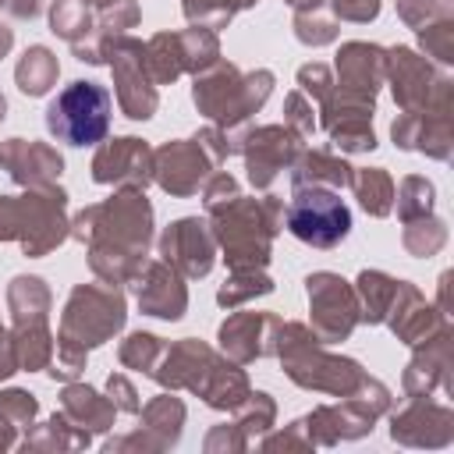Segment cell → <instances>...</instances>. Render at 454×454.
I'll return each instance as SVG.
<instances>
[{"label": "cell", "instance_id": "3957f363", "mask_svg": "<svg viewBox=\"0 0 454 454\" xmlns=\"http://www.w3.org/2000/svg\"><path fill=\"white\" fill-rule=\"evenodd\" d=\"M121 323H124V301L117 291L78 287L64 312V340L78 337V344L85 351L89 344H103Z\"/></svg>", "mask_w": 454, "mask_h": 454}, {"label": "cell", "instance_id": "277c9868", "mask_svg": "<svg viewBox=\"0 0 454 454\" xmlns=\"http://www.w3.org/2000/svg\"><path fill=\"white\" fill-rule=\"evenodd\" d=\"M270 85H273V74L270 71L245 74L241 82H234V89H223V74H216V78L195 82V106H202L206 117H216V121H227L231 124V121L248 117L270 96Z\"/></svg>", "mask_w": 454, "mask_h": 454}, {"label": "cell", "instance_id": "5bb4252c", "mask_svg": "<svg viewBox=\"0 0 454 454\" xmlns=\"http://www.w3.org/2000/svg\"><path fill=\"white\" fill-rule=\"evenodd\" d=\"M53 82H57V57L46 46L25 50V57L18 64V89L25 96H43Z\"/></svg>", "mask_w": 454, "mask_h": 454}, {"label": "cell", "instance_id": "8992f818", "mask_svg": "<svg viewBox=\"0 0 454 454\" xmlns=\"http://www.w3.org/2000/svg\"><path fill=\"white\" fill-rule=\"evenodd\" d=\"M309 305L316 312V326L323 330V337L337 340L348 337V330L355 326V294L344 287L340 277L333 273H316L309 277Z\"/></svg>", "mask_w": 454, "mask_h": 454}, {"label": "cell", "instance_id": "52a82bcc", "mask_svg": "<svg viewBox=\"0 0 454 454\" xmlns=\"http://www.w3.org/2000/svg\"><path fill=\"white\" fill-rule=\"evenodd\" d=\"M92 177L99 184L110 181H128L135 188H142L149 181V149L138 138H114L110 145H103L96 153L92 163Z\"/></svg>", "mask_w": 454, "mask_h": 454}, {"label": "cell", "instance_id": "7402d4cb", "mask_svg": "<svg viewBox=\"0 0 454 454\" xmlns=\"http://www.w3.org/2000/svg\"><path fill=\"white\" fill-rule=\"evenodd\" d=\"M4 4H7V11L18 14V18H32V14H35V0H4Z\"/></svg>", "mask_w": 454, "mask_h": 454}, {"label": "cell", "instance_id": "9c48e42d", "mask_svg": "<svg viewBox=\"0 0 454 454\" xmlns=\"http://www.w3.org/2000/svg\"><path fill=\"white\" fill-rule=\"evenodd\" d=\"M294 153V142L287 131L280 128H259L255 135H248V145H245V163H248V177L252 184L266 188L277 170H284V163L291 160Z\"/></svg>", "mask_w": 454, "mask_h": 454}, {"label": "cell", "instance_id": "603a6c76", "mask_svg": "<svg viewBox=\"0 0 454 454\" xmlns=\"http://www.w3.org/2000/svg\"><path fill=\"white\" fill-rule=\"evenodd\" d=\"M0 340H4V333H0ZM7 372H14V355L7 344H0V376H7Z\"/></svg>", "mask_w": 454, "mask_h": 454}, {"label": "cell", "instance_id": "9a60e30c", "mask_svg": "<svg viewBox=\"0 0 454 454\" xmlns=\"http://www.w3.org/2000/svg\"><path fill=\"white\" fill-rule=\"evenodd\" d=\"M351 184H355V192H358V199H362V206L369 213H376V216L390 213L394 184H390V177L383 170H358V174H351Z\"/></svg>", "mask_w": 454, "mask_h": 454}, {"label": "cell", "instance_id": "d6986e66", "mask_svg": "<svg viewBox=\"0 0 454 454\" xmlns=\"http://www.w3.org/2000/svg\"><path fill=\"white\" fill-rule=\"evenodd\" d=\"M333 11L351 21H369L380 11V0H333Z\"/></svg>", "mask_w": 454, "mask_h": 454}, {"label": "cell", "instance_id": "4fadbf2b", "mask_svg": "<svg viewBox=\"0 0 454 454\" xmlns=\"http://www.w3.org/2000/svg\"><path fill=\"white\" fill-rule=\"evenodd\" d=\"M291 181H294V188H305L309 181H312V184L344 188V184H351V167H348L344 160L326 156V153H305V156H301V163L294 167Z\"/></svg>", "mask_w": 454, "mask_h": 454}, {"label": "cell", "instance_id": "ffe728a7", "mask_svg": "<svg viewBox=\"0 0 454 454\" xmlns=\"http://www.w3.org/2000/svg\"><path fill=\"white\" fill-rule=\"evenodd\" d=\"M287 121L298 128V135H309V131H312L309 106H305V99H301L298 92H291V96H287Z\"/></svg>", "mask_w": 454, "mask_h": 454}, {"label": "cell", "instance_id": "ba28073f", "mask_svg": "<svg viewBox=\"0 0 454 454\" xmlns=\"http://www.w3.org/2000/svg\"><path fill=\"white\" fill-rule=\"evenodd\" d=\"M163 255L181 266L192 277L209 273L213 266V238L202 231L199 220H177L167 234H163Z\"/></svg>", "mask_w": 454, "mask_h": 454}, {"label": "cell", "instance_id": "2e32d148", "mask_svg": "<svg viewBox=\"0 0 454 454\" xmlns=\"http://www.w3.org/2000/svg\"><path fill=\"white\" fill-rule=\"evenodd\" d=\"M362 284V294H365V319H383V309H387V294L397 287V280L383 277V273H362L358 277Z\"/></svg>", "mask_w": 454, "mask_h": 454}, {"label": "cell", "instance_id": "cb8c5ba5", "mask_svg": "<svg viewBox=\"0 0 454 454\" xmlns=\"http://www.w3.org/2000/svg\"><path fill=\"white\" fill-rule=\"evenodd\" d=\"M7 50H11V28H4V25H0V57H4Z\"/></svg>", "mask_w": 454, "mask_h": 454}, {"label": "cell", "instance_id": "7c38bea8", "mask_svg": "<svg viewBox=\"0 0 454 454\" xmlns=\"http://www.w3.org/2000/svg\"><path fill=\"white\" fill-rule=\"evenodd\" d=\"M138 305L160 319H181L184 287L163 266H149V284H138Z\"/></svg>", "mask_w": 454, "mask_h": 454}, {"label": "cell", "instance_id": "e0dca14e", "mask_svg": "<svg viewBox=\"0 0 454 454\" xmlns=\"http://www.w3.org/2000/svg\"><path fill=\"white\" fill-rule=\"evenodd\" d=\"M294 32H298V39H301V43H312V46H319V43H330V39L337 35L330 21H312V18H305V14H298V21H294Z\"/></svg>", "mask_w": 454, "mask_h": 454}, {"label": "cell", "instance_id": "484cf974", "mask_svg": "<svg viewBox=\"0 0 454 454\" xmlns=\"http://www.w3.org/2000/svg\"><path fill=\"white\" fill-rule=\"evenodd\" d=\"M4 106H7V103H4V96H0V121H4Z\"/></svg>", "mask_w": 454, "mask_h": 454}, {"label": "cell", "instance_id": "d4e9b609", "mask_svg": "<svg viewBox=\"0 0 454 454\" xmlns=\"http://www.w3.org/2000/svg\"><path fill=\"white\" fill-rule=\"evenodd\" d=\"M287 4H294V7H316L319 0H287Z\"/></svg>", "mask_w": 454, "mask_h": 454}, {"label": "cell", "instance_id": "6da1fadb", "mask_svg": "<svg viewBox=\"0 0 454 454\" xmlns=\"http://www.w3.org/2000/svg\"><path fill=\"white\" fill-rule=\"evenodd\" d=\"M110 92L96 82H71L46 110V131L67 145H96L110 128Z\"/></svg>", "mask_w": 454, "mask_h": 454}, {"label": "cell", "instance_id": "7a4b0ae2", "mask_svg": "<svg viewBox=\"0 0 454 454\" xmlns=\"http://www.w3.org/2000/svg\"><path fill=\"white\" fill-rule=\"evenodd\" d=\"M284 223L298 241H305L312 248H333L337 241L348 238L351 213L333 192H319L312 184V188H298V195L287 202Z\"/></svg>", "mask_w": 454, "mask_h": 454}, {"label": "cell", "instance_id": "ac0fdd59", "mask_svg": "<svg viewBox=\"0 0 454 454\" xmlns=\"http://www.w3.org/2000/svg\"><path fill=\"white\" fill-rule=\"evenodd\" d=\"M298 82H301L309 92H316L319 99H323V96L330 92V85H333V82H330V71H326L323 64H305V67L298 71Z\"/></svg>", "mask_w": 454, "mask_h": 454}, {"label": "cell", "instance_id": "8fae6325", "mask_svg": "<svg viewBox=\"0 0 454 454\" xmlns=\"http://www.w3.org/2000/svg\"><path fill=\"white\" fill-rule=\"evenodd\" d=\"M156 160H160V163H156V177H160V184H163L167 192H174V195H188V192L199 188L202 170H195V167H199V153H195V145L170 142L167 149H160Z\"/></svg>", "mask_w": 454, "mask_h": 454}, {"label": "cell", "instance_id": "44dd1931", "mask_svg": "<svg viewBox=\"0 0 454 454\" xmlns=\"http://www.w3.org/2000/svg\"><path fill=\"white\" fill-rule=\"evenodd\" d=\"M110 394H121L117 401H121V408H128V411H138V401H135V390L121 380V376H110Z\"/></svg>", "mask_w": 454, "mask_h": 454}, {"label": "cell", "instance_id": "5b68a950", "mask_svg": "<svg viewBox=\"0 0 454 454\" xmlns=\"http://www.w3.org/2000/svg\"><path fill=\"white\" fill-rule=\"evenodd\" d=\"M110 67L117 71V99L131 121H145L156 110V92L145 85V60L142 46L131 39H121L110 46Z\"/></svg>", "mask_w": 454, "mask_h": 454}, {"label": "cell", "instance_id": "30bf717a", "mask_svg": "<svg viewBox=\"0 0 454 454\" xmlns=\"http://www.w3.org/2000/svg\"><path fill=\"white\" fill-rule=\"evenodd\" d=\"M0 163H7L11 167V174L18 177V181H32V184H43V181H50L53 174H60V156L53 153V149H46V145H39V142H25V138H11L7 145H4V153H0Z\"/></svg>", "mask_w": 454, "mask_h": 454}]
</instances>
